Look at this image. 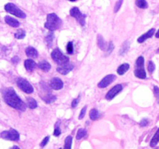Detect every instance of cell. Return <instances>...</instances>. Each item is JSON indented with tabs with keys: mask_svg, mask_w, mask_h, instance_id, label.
Instances as JSON below:
<instances>
[{
	"mask_svg": "<svg viewBox=\"0 0 159 149\" xmlns=\"http://www.w3.org/2000/svg\"><path fill=\"white\" fill-rule=\"evenodd\" d=\"M3 99H4L5 102L12 108L20 110V111H25L26 110V105L17 96L13 88H8L4 90V92H3Z\"/></svg>",
	"mask_w": 159,
	"mask_h": 149,
	"instance_id": "cell-1",
	"label": "cell"
},
{
	"mask_svg": "<svg viewBox=\"0 0 159 149\" xmlns=\"http://www.w3.org/2000/svg\"><path fill=\"white\" fill-rule=\"evenodd\" d=\"M61 23V20L57 14L49 13L47 16V21L44 24V27L50 31H54L60 28Z\"/></svg>",
	"mask_w": 159,
	"mask_h": 149,
	"instance_id": "cell-2",
	"label": "cell"
},
{
	"mask_svg": "<svg viewBox=\"0 0 159 149\" xmlns=\"http://www.w3.org/2000/svg\"><path fill=\"white\" fill-rule=\"evenodd\" d=\"M5 10L7 12H9L10 14H12V15L15 16L19 17V18L25 19L26 17V15L25 14V12L23 11H22L20 8L17 7L16 5H14L13 3H7L5 6Z\"/></svg>",
	"mask_w": 159,
	"mask_h": 149,
	"instance_id": "cell-3",
	"label": "cell"
},
{
	"mask_svg": "<svg viewBox=\"0 0 159 149\" xmlns=\"http://www.w3.org/2000/svg\"><path fill=\"white\" fill-rule=\"evenodd\" d=\"M51 57L56 63L60 65L66 64L69 61V58L67 56H65L58 48H55L51 52Z\"/></svg>",
	"mask_w": 159,
	"mask_h": 149,
	"instance_id": "cell-4",
	"label": "cell"
},
{
	"mask_svg": "<svg viewBox=\"0 0 159 149\" xmlns=\"http://www.w3.org/2000/svg\"><path fill=\"white\" fill-rule=\"evenodd\" d=\"M17 85H18L19 88L22 90L23 92H24L25 93H27V94H30V93H34V87L29 83L27 80H26L25 79L23 78H18L16 80Z\"/></svg>",
	"mask_w": 159,
	"mask_h": 149,
	"instance_id": "cell-5",
	"label": "cell"
},
{
	"mask_svg": "<svg viewBox=\"0 0 159 149\" xmlns=\"http://www.w3.org/2000/svg\"><path fill=\"white\" fill-rule=\"evenodd\" d=\"M0 137L3 139L9 141H18L20 140V133L15 129H10L9 130H5L0 133Z\"/></svg>",
	"mask_w": 159,
	"mask_h": 149,
	"instance_id": "cell-6",
	"label": "cell"
},
{
	"mask_svg": "<svg viewBox=\"0 0 159 149\" xmlns=\"http://www.w3.org/2000/svg\"><path fill=\"white\" fill-rule=\"evenodd\" d=\"M70 16L74 17V18H75L76 20H77V21L80 23L81 26H85L86 15L82 13L81 11L79 10V8L73 7L72 9H71V10H70Z\"/></svg>",
	"mask_w": 159,
	"mask_h": 149,
	"instance_id": "cell-7",
	"label": "cell"
},
{
	"mask_svg": "<svg viewBox=\"0 0 159 149\" xmlns=\"http://www.w3.org/2000/svg\"><path fill=\"white\" fill-rule=\"evenodd\" d=\"M116 79V77L115 74H107V75L106 76V77H104L103 79L100 81V82L98 84V87H99V88H106V87L108 86L109 85H110V84H111Z\"/></svg>",
	"mask_w": 159,
	"mask_h": 149,
	"instance_id": "cell-8",
	"label": "cell"
},
{
	"mask_svg": "<svg viewBox=\"0 0 159 149\" xmlns=\"http://www.w3.org/2000/svg\"><path fill=\"white\" fill-rule=\"evenodd\" d=\"M123 90V85H116L115 86H113L110 91L107 93V94L106 95V99H108V100H112L118 93H120Z\"/></svg>",
	"mask_w": 159,
	"mask_h": 149,
	"instance_id": "cell-9",
	"label": "cell"
},
{
	"mask_svg": "<svg viewBox=\"0 0 159 149\" xmlns=\"http://www.w3.org/2000/svg\"><path fill=\"white\" fill-rule=\"evenodd\" d=\"M73 68H74L73 65H71V64L68 63H68L64 64V65H60V66L57 67V72H59L60 74H63V75H65V74H68L71 71H72Z\"/></svg>",
	"mask_w": 159,
	"mask_h": 149,
	"instance_id": "cell-10",
	"label": "cell"
},
{
	"mask_svg": "<svg viewBox=\"0 0 159 149\" xmlns=\"http://www.w3.org/2000/svg\"><path fill=\"white\" fill-rule=\"evenodd\" d=\"M63 82L59 78H54L51 81V87L54 90L61 89L63 88Z\"/></svg>",
	"mask_w": 159,
	"mask_h": 149,
	"instance_id": "cell-11",
	"label": "cell"
},
{
	"mask_svg": "<svg viewBox=\"0 0 159 149\" xmlns=\"http://www.w3.org/2000/svg\"><path fill=\"white\" fill-rule=\"evenodd\" d=\"M155 32V29H154V28L153 29H149L147 33H145V34H144L143 35H141V37L138 39V43H143V42L145 41L146 40H148V39H149V38H151V37H153Z\"/></svg>",
	"mask_w": 159,
	"mask_h": 149,
	"instance_id": "cell-12",
	"label": "cell"
},
{
	"mask_svg": "<svg viewBox=\"0 0 159 149\" xmlns=\"http://www.w3.org/2000/svg\"><path fill=\"white\" fill-rule=\"evenodd\" d=\"M5 21L8 25L12 26V27H18L20 26V22L16 20V19L12 18V17H10L9 16H6L5 17Z\"/></svg>",
	"mask_w": 159,
	"mask_h": 149,
	"instance_id": "cell-13",
	"label": "cell"
},
{
	"mask_svg": "<svg viewBox=\"0 0 159 149\" xmlns=\"http://www.w3.org/2000/svg\"><path fill=\"white\" fill-rule=\"evenodd\" d=\"M24 65H25V68H26V71H34V68H36L37 66V64L35 63L34 60L32 59H26L24 62Z\"/></svg>",
	"mask_w": 159,
	"mask_h": 149,
	"instance_id": "cell-14",
	"label": "cell"
},
{
	"mask_svg": "<svg viewBox=\"0 0 159 149\" xmlns=\"http://www.w3.org/2000/svg\"><path fill=\"white\" fill-rule=\"evenodd\" d=\"M26 54L29 57H32V58H36V57H38V52H37V50L35 49L33 47H28L26 48Z\"/></svg>",
	"mask_w": 159,
	"mask_h": 149,
	"instance_id": "cell-15",
	"label": "cell"
},
{
	"mask_svg": "<svg viewBox=\"0 0 159 149\" xmlns=\"http://www.w3.org/2000/svg\"><path fill=\"white\" fill-rule=\"evenodd\" d=\"M134 74L137 78L141 79H146V71L144 68H136L134 70Z\"/></svg>",
	"mask_w": 159,
	"mask_h": 149,
	"instance_id": "cell-16",
	"label": "cell"
},
{
	"mask_svg": "<svg viewBox=\"0 0 159 149\" xmlns=\"http://www.w3.org/2000/svg\"><path fill=\"white\" fill-rule=\"evenodd\" d=\"M37 67H38L40 69H41L42 71H45V72L49 71L51 68L50 63L47 61H40L38 63V65H37Z\"/></svg>",
	"mask_w": 159,
	"mask_h": 149,
	"instance_id": "cell-17",
	"label": "cell"
},
{
	"mask_svg": "<svg viewBox=\"0 0 159 149\" xmlns=\"http://www.w3.org/2000/svg\"><path fill=\"white\" fill-rule=\"evenodd\" d=\"M97 44L101 50L106 51L107 47V43H106L105 40H104L102 36L100 35V34H99V35L97 36Z\"/></svg>",
	"mask_w": 159,
	"mask_h": 149,
	"instance_id": "cell-18",
	"label": "cell"
},
{
	"mask_svg": "<svg viewBox=\"0 0 159 149\" xmlns=\"http://www.w3.org/2000/svg\"><path fill=\"white\" fill-rule=\"evenodd\" d=\"M129 68H130V65H129V64H123V65H121L120 66H119V68H117V73L119 74H120V75H122V74H125V73L128 71Z\"/></svg>",
	"mask_w": 159,
	"mask_h": 149,
	"instance_id": "cell-19",
	"label": "cell"
},
{
	"mask_svg": "<svg viewBox=\"0 0 159 149\" xmlns=\"http://www.w3.org/2000/svg\"><path fill=\"white\" fill-rule=\"evenodd\" d=\"M129 48H130V42L129 41H125L123 45L121 46L120 50V55H124L125 54H127V52L128 51Z\"/></svg>",
	"mask_w": 159,
	"mask_h": 149,
	"instance_id": "cell-20",
	"label": "cell"
},
{
	"mask_svg": "<svg viewBox=\"0 0 159 149\" xmlns=\"http://www.w3.org/2000/svg\"><path fill=\"white\" fill-rule=\"evenodd\" d=\"M100 116L99 111L96 109H92L89 112V117L92 120H96Z\"/></svg>",
	"mask_w": 159,
	"mask_h": 149,
	"instance_id": "cell-21",
	"label": "cell"
},
{
	"mask_svg": "<svg viewBox=\"0 0 159 149\" xmlns=\"http://www.w3.org/2000/svg\"><path fill=\"white\" fill-rule=\"evenodd\" d=\"M43 101H44L46 103L51 104L56 100L57 97L52 94H48L46 96H45V97H43Z\"/></svg>",
	"mask_w": 159,
	"mask_h": 149,
	"instance_id": "cell-22",
	"label": "cell"
},
{
	"mask_svg": "<svg viewBox=\"0 0 159 149\" xmlns=\"http://www.w3.org/2000/svg\"><path fill=\"white\" fill-rule=\"evenodd\" d=\"M136 5L141 9H147L148 7V3L146 0H136Z\"/></svg>",
	"mask_w": 159,
	"mask_h": 149,
	"instance_id": "cell-23",
	"label": "cell"
},
{
	"mask_svg": "<svg viewBox=\"0 0 159 149\" xmlns=\"http://www.w3.org/2000/svg\"><path fill=\"white\" fill-rule=\"evenodd\" d=\"M27 106L30 109H32V110L36 109L37 107V101L33 98H29V99H27Z\"/></svg>",
	"mask_w": 159,
	"mask_h": 149,
	"instance_id": "cell-24",
	"label": "cell"
},
{
	"mask_svg": "<svg viewBox=\"0 0 159 149\" xmlns=\"http://www.w3.org/2000/svg\"><path fill=\"white\" fill-rule=\"evenodd\" d=\"M53 40H54V34L52 32L50 33L48 36L45 38V41H46V44L48 47H51V45H52Z\"/></svg>",
	"mask_w": 159,
	"mask_h": 149,
	"instance_id": "cell-25",
	"label": "cell"
},
{
	"mask_svg": "<svg viewBox=\"0 0 159 149\" xmlns=\"http://www.w3.org/2000/svg\"><path fill=\"white\" fill-rule=\"evenodd\" d=\"M71 144H72V137L68 136L65 141V146H64V149H71Z\"/></svg>",
	"mask_w": 159,
	"mask_h": 149,
	"instance_id": "cell-26",
	"label": "cell"
},
{
	"mask_svg": "<svg viewBox=\"0 0 159 149\" xmlns=\"http://www.w3.org/2000/svg\"><path fill=\"white\" fill-rule=\"evenodd\" d=\"M87 131L85 129H79L77 132V134H76V138L78 140L82 139V138H84L85 136H86Z\"/></svg>",
	"mask_w": 159,
	"mask_h": 149,
	"instance_id": "cell-27",
	"label": "cell"
},
{
	"mask_svg": "<svg viewBox=\"0 0 159 149\" xmlns=\"http://www.w3.org/2000/svg\"><path fill=\"white\" fill-rule=\"evenodd\" d=\"M136 68H144V58L140 56L136 61Z\"/></svg>",
	"mask_w": 159,
	"mask_h": 149,
	"instance_id": "cell-28",
	"label": "cell"
},
{
	"mask_svg": "<svg viewBox=\"0 0 159 149\" xmlns=\"http://www.w3.org/2000/svg\"><path fill=\"white\" fill-rule=\"evenodd\" d=\"M14 36L16 39H23L26 36V32L23 29H19Z\"/></svg>",
	"mask_w": 159,
	"mask_h": 149,
	"instance_id": "cell-29",
	"label": "cell"
},
{
	"mask_svg": "<svg viewBox=\"0 0 159 149\" xmlns=\"http://www.w3.org/2000/svg\"><path fill=\"white\" fill-rule=\"evenodd\" d=\"M158 131H156L155 136L153 137L152 141H151V147H155V146H156L157 144H158Z\"/></svg>",
	"mask_w": 159,
	"mask_h": 149,
	"instance_id": "cell-30",
	"label": "cell"
},
{
	"mask_svg": "<svg viewBox=\"0 0 159 149\" xmlns=\"http://www.w3.org/2000/svg\"><path fill=\"white\" fill-rule=\"evenodd\" d=\"M123 2H124V0H118V1L116 2L114 6V9H113L114 12H117L120 9L121 6H122L123 5Z\"/></svg>",
	"mask_w": 159,
	"mask_h": 149,
	"instance_id": "cell-31",
	"label": "cell"
},
{
	"mask_svg": "<svg viewBox=\"0 0 159 149\" xmlns=\"http://www.w3.org/2000/svg\"><path fill=\"white\" fill-rule=\"evenodd\" d=\"M155 63H154L153 61H150L148 62V70L149 72L152 74V73H153V71H155Z\"/></svg>",
	"mask_w": 159,
	"mask_h": 149,
	"instance_id": "cell-32",
	"label": "cell"
},
{
	"mask_svg": "<svg viewBox=\"0 0 159 149\" xmlns=\"http://www.w3.org/2000/svg\"><path fill=\"white\" fill-rule=\"evenodd\" d=\"M113 49H114V45H113V42L110 41V43H109V44H107V49H106V51H107V54H111L112 51H113Z\"/></svg>",
	"mask_w": 159,
	"mask_h": 149,
	"instance_id": "cell-33",
	"label": "cell"
},
{
	"mask_svg": "<svg viewBox=\"0 0 159 149\" xmlns=\"http://www.w3.org/2000/svg\"><path fill=\"white\" fill-rule=\"evenodd\" d=\"M67 51L69 54H73V51H74V47H73V43L72 42H68V44H67Z\"/></svg>",
	"mask_w": 159,
	"mask_h": 149,
	"instance_id": "cell-34",
	"label": "cell"
},
{
	"mask_svg": "<svg viewBox=\"0 0 159 149\" xmlns=\"http://www.w3.org/2000/svg\"><path fill=\"white\" fill-rule=\"evenodd\" d=\"M86 110H87V106H84L83 108L82 109L80 114H79V120L83 119V117L85 116V112H86Z\"/></svg>",
	"mask_w": 159,
	"mask_h": 149,
	"instance_id": "cell-35",
	"label": "cell"
},
{
	"mask_svg": "<svg viewBox=\"0 0 159 149\" xmlns=\"http://www.w3.org/2000/svg\"><path fill=\"white\" fill-rule=\"evenodd\" d=\"M79 101H80V96H79V97L76 98V99H73L72 102H71V107H72V108H75L78 106V104H79Z\"/></svg>",
	"mask_w": 159,
	"mask_h": 149,
	"instance_id": "cell-36",
	"label": "cell"
},
{
	"mask_svg": "<svg viewBox=\"0 0 159 149\" xmlns=\"http://www.w3.org/2000/svg\"><path fill=\"white\" fill-rule=\"evenodd\" d=\"M49 140H50V137H49V136H47L46 138H45L44 139H43V141H41V143H40V145L41 146V147H44V146L46 145V144L48 143V141H49Z\"/></svg>",
	"mask_w": 159,
	"mask_h": 149,
	"instance_id": "cell-37",
	"label": "cell"
},
{
	"mask_svg": "<svg viewBox=\"0 0 159 149\" xmlns=\"http://www.w3.org/2000/svg\"><path fill=\"white\" fill-rule=\"evenodd\" d=\"M60 134H61L60 127H57V126H56L55 129H54V136L57 137V136H59Z\"/></svg>",
	"mask_w": 159,
	"mask_h": 149,
	"instance_id": "cell-38",
	"label": "cell"
},
{
	"mask_svg": "<svg viewBox=\"0 0 159 149\" xmlns=\"http://www.w3.org/2000/svg\"><path fill=\"white\" fill-rule=\"evenodd\" d=\"M148 124V120L147 119H143L140 122V125H141V127H145Z\"/></svg>",
	"mask_w": 159,
	"mask_h": 149,
	"instance_id": "cell-39",
	"label": "cell"
},
{
	"mask_svg": "<svg viewBox=\"0 0 159 149\" xmlns=\"http://www.w3.org/2000/svg\"><path fill=\"white\" fill-rule=\"evenodd\" d=\"M12 61L13 62L14 64H17L19 61H20V58H19L18 57H16V56H15V57L12 59Z\"/></svg>",
	"mask_w": 159,
	"mask_h": 149,
	"instance_id": "cell-40",
	"label": "cell"
},
{
	"mask_svg": "<svg viewBox=\"0 0 159 149\" xmlns=\"http://www.w3.org/2000/svg\"><path fill=\"white\" fill-rule=\"evenodd\" d=\"M154 91H155V96H156V97L158 98V93H159V89H158V86H155V88H154Z\"/></svg>",
	"mask_w": 159,
	"mask_h": 149,
	"instance_id": "cell-41",
	"label": "cell"
},
{
	"mask_svg": "<svg viewBox=\"0 0 159 149\" xmlns=\"http://www.w3.org/2000/svg\"><path fill=\"white\" fill-rule=\"evenodd\" d=\"M11 149H20V148L19 147H17V146H14V147H12Z\"/></svg>",
	"mask_w": 159,
	"mask_h": 149,
	"instance_id": "cell-42",
	"label": "cell"
},
{
	"mask_svg": "<svg viewBox=\"0 0 159 149\" xmlns=\"http://www.w3.org/2000/svg\"><path fill=\"white\" fill-rule=\"evenodd\" d=\"M156 37L157 38H158V31H157V33H156Z\"/></svg>",
	"mask_w": 159,
	"mask_h": 149,
	"instance_id": "cell-43",
	"label": "cell"
},
{
	"mask_svg": "<svg viewBox=\"0 0 159 149\" xmlns=\"http://www.w3.org/2000/svg\"><path fill=\"white\" fill-rule=\"evenodd\" d=\"M69 1H71V2H75V1H76V0H69Z\"/></svg>",
	"mask_w": 159,
	"mask_h": 149,
	"instance_id": "cell-44",
	"label": "cell"
},
{
	"mask_svg": "<svg viewBox=\"0 0 159 149\" xmlns=\"http://www.w3.org/2000/svg\"><path fill=\"white\" fill-rule=\"evenodd\" d=\"M59 149H61V148H59Z\"/></svg>",
	"mask_w": 159,
	"mask_h": 149,
	"instance_id": "cell-45",
	"label": "cell"
}]
</instances>
